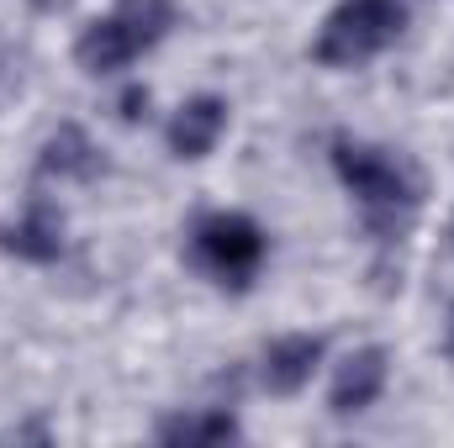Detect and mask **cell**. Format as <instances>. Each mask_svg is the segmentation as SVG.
I'll return each mask as SVG.
<instances>
[{
    "label": "cell",
    "mask_w": 454,
    "mask_h": 448,
    "mask_svg": "<svg viewBox=\"0 0 454 448\" xmlns=\"http://www.w3.org/2000/svg\"><path fill=\"white\" fill-rule=\"evenodd\" d=\"M223 127H227V101L196 96V101H185L175 112V121H169V153L175 158H207L217 148Z\"/></svg>",
    "instance_id": "cell-7"
},
{
    "label": "cell",
    "mask_w": 454,
    "mask_h": 448,
    "mask_svg": "<svg viewBox=\"0 0 454 448\" xmlns=\"http://www.w3.org/2000/svg\"><path fill=\"white\" fill-rule=\"evenodd\" d=\"M37 169L53 180H96V169H101V153H96V143L74 127V121H64L48 143H43V153H37Z\"/></svg>",
    "instance_id": "cell-9"
},
{
    "label": "cell",
    "mask_w": 454,
    "mask_h": 448,
    "mask_svg": "<svg viewBox=\"0 0 454 448\" xmlns=\"http://www.w3.org/2000/svg\"><path fill=\"white\" fill-rule=\"evenodd\" d=\"M402 27H407L402 0H343L323 21V37H317L312 58L323 69H354V64L375 58L380 48H391L402 37Z\"/></svg>",
    "instance_id": "cell-3"
},
{
    "label": "cell",
    "mask_w": 454,
    "mask_h": 448,
    "mask_svg": "<svg viewBox=\"0 0 454 448\" xmlns=\"http://www.w3.org/2000/svg\"><path fill=\"white\" fill-rule=\"evenodd\" d=\"M444 348H450V359H454V306H450V328H444Z\"/></svg>",
    "instance_id": "cell-12"
},
{
    "label": "cell",
    "mask_w": 454,
    "mask_h": 448,
    "mask_svg": "<svg viewBox=\"0 0 454 448\" xmlns=\"http://www.w3.org/2000/svg\"><path fill=\"white\" fill-rule=\"evenodd\" d=\"M159 438L164 444H223V438H238V422L227 412H185V417H164Z\"/></svg>",
    "instance_id": "cell-10"
},
{
    "label": "cell",
    "mask_w": 454,
    "mask_h": 448,
    "mask_svg": "<svg viewBox=\"0 0 454 448\" xmlns=\"http://www.w3.org/2000/svg\"><path fill=\"white\" fill-rule=\"evenodd\" d=\"M169 27H175V0H116L106 16H96L80 32L74 64L85 74H116L137 53H148Z\"/></svg>",
    "instance_id": "cell-2"
},
{
    "label": "cell",
    "mask_w": 454,
    "mask_h": 448,
    "mask_svg": "<svg viewBox=\"0 0 454 448\" xmlns=\"http://www.w3.org/2000/svg\"><path fill=\"white\" fill-rule=\"evenodd\" d=\"M317 359H323V337L317 333L280 337V343L264 348V385H270L275 396H296V390L312 380Z\"/></svg>",
    "instance_id": "cell-8"
},
{
    "label": "cell",
    "mask_w": 454,
    "mask_h": 448,
    "mask_svg": "<svg viewBox=\"0 0 454 448\" xmlns=\"http://www.w3.org/2000/svg\"><path fill=\"white\" fill-rule=\"evenodd\" d=\"M191 253H196V264L207 274H217L223 285L243 290L264 264V232L248 217H238V212H212L191 232Z\"/></svg>",
    "instance_id": "cell-4"
},
{
    "label": "cell",
    "mask_w": 454,
    "mask_h": 448,
    "mask_svg": "<svg viewBox=\"0 0 454 448\" xmlns=\"http://www.w3.org/2000/svg\"><path fill=\"white\" fill-rule=\"evenodd\" d=\"M386 348H359V353H348L339 364V375H333V390H328V406L339 412V417H354V412H364V406H375V396L386 390Z\"/></svg>",
    "instance_id": "cell-5"
},
{
    "label": "cell",
    "mask_w": 454,
    "mask_h": 448,
    "mask_svg": "<svg viewBox=\"0 0 454 448\" xmlns=\"http://www.w3.org/2000/svg\"><path fill=\"white\" fill-rule=\"evenodd\" d=\"M333 169L348 185V196L359 201L370 232L380 237H402L407 222L418 217L423 206V180L407 158L386 153V148H370V143H354V137H339L333 143Z\"/></svg>",
    "instance_id": "cell-1"
},
{
    "label": "cell",
    "mask_w": 454,
    "mask_h": 448,
    "mask_svg": "<svg viewBox=\"0 0 454 448\" xmlns=\"http://www.w3.org/2000/svg\"><path fill=\"white\" fill-rule=\"evenodd\" d=\"M137 106H148V90H127V96H121V116H127V121L137 116Z\"/></svg>",
    "instance_id": "cell-11"
},
{
    "label": "cell",
    "mask_w": 454,
    "mask_h": 448,
    "mask_svg": "<svg viewBox=\"0 0 454 448\" xmlns=\"http://www.w3.org/2000/svg\"><path fill=\"white\" fill-rule=\"evenodd\" d=\"M0 248L16 253V259H27V264H53L64 253V217L37 196L21 222L0 227Z\"/></svg>",
    "instance_id": "cell-6"
}]
</instances>
